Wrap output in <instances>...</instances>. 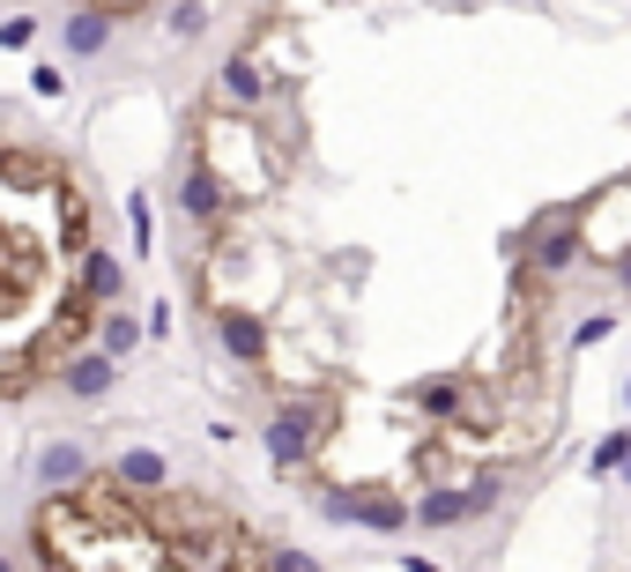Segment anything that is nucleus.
I'll use <instances>...</instances> for the list:
<instances>
[{
  "mask_svg": "<svg viewBox=\"0 0 631 572\" xmlns=\"http://www.w3.org/2000/svg\"><path fill=\"white\" fill-rule=\"evenodd\" d=\"M319 423H327V401H283V409L267 417V453H275V469H297V461L319 447Z\"/></svg>",
  "mask_w": 631,
  "mask_h": 572,
  "instance_id": "nucleus-1",
  "label": "nucleus"
},
{
  "mask_svg": "<svg viewBox=\"0 0 631 572\" xmlns=\"http://www.w3.org/2000/svg\"><path fill=\"white\" fill-rule=\"evenodd\" d=\"M319 505H327V521H357V528H379V535L409 528V505H401V498H342V491H327Z\"/></svg>",
  "mask_w": 631,
  "mask_h": 572,
  "instance_id": "nucleus-2",
  "label": "nucleus"
},
{
  "mask_svg": "<svg viewBox=\"0 0 631 572\" xmlns=\"http://www.w3.org/2000/svg\"><path fill=\"white\" fill-rule=\"evenodd\" d=\"M112 483H120V491H142V498H164L171 491V461L149 453V447H126L120 461H112Z\"/></svg>",
  "mask_w": 631,
  "mask_h": 572,
  "instance_id": "nucleus-3",
  "label": "nucleus"
},
{
  "mask_svg": "<svg viewBox=\"0 0 631 572\" xmlns=\"http://www.w3.org/2000/svg\"><path fill=\"white\" fill-rule=\"evenodd\" d=\"M216 343L238 357V365H261L267 357V327H261V313H238V305H223L216 313Z\"/></svg>",
  "mask_w": 631,
  "mask_h": 572,
  "instance_id": "nucleus-4",
  "label": "nucleus"
},
{
  "mask_svg": "<svg viewBox=\"0 0 631 572\" xmlns=\"http://www.w3.org/2000/svg\"><path fill=\"white\" fill-rule=\"evenodd\" d=\"M112 379H120V357L104 349V357H68V372H60V387H68L74 401H98V395H112Z\"/></svg>",
  "mask_w": 631,
  "mask_h": 572,
  "instance_id": "nucleus-5",
  "label": "nucleus"
},
{
  "mask_svg": "<svg viewBox=\"0 0 631 572\" xmlns=\"http://www.w3.org/2000/svg\"><path fill=\"white\" fill-rule=\"evenodd\" d=\"M179 208H186L194 224H216L223 216V178L208 172V164H194V172L179 178Z\"/></svg>",
  "mask_w": 631,
  "mask_h": 572,
  "instance_id": "nucleus-6",
  "label": "nucleus"
},
{
  "mask_svg": "<svg viewBox=\"0 0 631 572\" xmlns=\"http://www.w3.org/2000/svg\"><path fill=\"white\" fill-rule=\"evenodd\" d=\"M572 261H580V231H572V224H558V231L535 238V268H542V275H564Z\"/></svg>",
  "mask_w": 631,
  "mask_h": 572,
  "instance_id": "nucleus-7",
  "label": "nucleus"
},
{
  "mask_svg": "<svg viewBox=\"0 0 631 572\" xmlns=\"http://www.w3.org/2000/svg\"><path fill=\"white\" fill-rule=\"evenodd\" d=\"M476 513V498L468 491H431V498H416V528H454Z\"/></svg>",
  "mask_w": 631,
  "mask_h": 572,
  "instance_id": "nucleus-8",
  "label": "nucleus"
},
{
  "mask_svg": "<svg viewBox=\"0 0 631 572\" xmlns=\"http://www.w3.org/2000/svg\"><path fill=\"white\" fill-rule=\"evenodd\" d=\"M223 98H231V104H261V98H267V75L245 60V52H231V60H223Z\"/></svg>",
  "mask_w": 631,
  "mask_h": 572,
  "instance_id": "nucleus-9",
  "label": "nucleus"
},
{
  "mask_svg": "<svg viewBox=\"0 0 631 572\" xmlns=\"http://www.w3.org/2000/svg\"><path fill=\"white\" fill-rule=\"evenodd\" d=\"M409 401H416V417H461V387L454 379H424Z\"/></svg>",
  "mask_w": 631,
  "mask_h": 572,
  "instance_id": "nucleus-10",
  "label": "nucleus"
},
{
  "mask_svg": "<svg viewBox=\"0 0 631 572\" xmlns=\"http://www.w3.org/2000/svg\"><path fill=\"white\" fill-rule=\"evenodd\" d=\"M82 268H90V298H98V305L126 290V268L112 261V253H82Z\"/></svg>",
  "mask_w": 631,
  "mask_h": 572,
  "instance_id": "nucleus-11",
  "label": "nucleus"
},
{
  "mask_svg": "<svg viewBox=\"0 0 631 572\" xmlns=\"http://www.w3.org/2000/svg\"><path fill=\"white\" fill-rule=\"evenodd\" d=\"M104 38H112V16H104V8H82L68 23V52H98Z\"/></svg>",
  "mask_w": 631,
  "mask_h": 572,
  "instance_id": "nucleus-12",
  "label": "nucleus"
},
{
  "mask_svg": "<svg viewBox=\"0 0 631 572\" xmlns=\"http://www.w3.org/2000/svg\"><path fill=\"white\" fill-rule=\"evenodd\" d=\"M98 343L112 349V357H126V349L142 343V320H126V313H104V320H98Z\"/></svg>",
  "mask_w": 631,
  "mask_h": 572,
  "instance_id": "nucleus-13",
  "label": "nucleus"
},
{
  "mask_svg": "<svg viewBox=\"0 0 631 572\" xmlns=\"http://www.w3.org/2000/svg\"><path fill=\"white\" fill-rule=\"evenodd\" d=\"M38 476H45L52 491H60V483H82V453H74V447H45V461H38Z\"/></svg>",
  "mask_w": 631,
  "mask_h": 572,
  "instance_id": "nucleus-14",
  "label": "nucleus"
},
{
  "mask_svg": "<svg viewBox=\"0 0 631 572\" xmlns=\"http://www.w3.org/2000/svg\"><path fill=\"white\" fill-rule=\"evenodd\" d=\"M164 30H171V38H179V45H194L201 30H208V8H201V0H179V8H171V16H164Z\"/></svg>",
  "mask_w": 631,
  "mask_h": 572,
  "instance_id": "nucleus-15",
  "label": "nucleus"
},
{
  "mask_svg": "<svg viewBox=\"0 0 631 572\" xmlns=\"http://www.w3.org/2000/svg\"><path fill=\"white\" fill-rule=\"evenodd\" d=\"M624 461H631V431H609L602 447H594V461H587V469L609 476V469H624Z\"/></svg>",
  "mask_w": 631,
  "mask_h": 572,
  "instance_id": "nucleus-16",
  "label": "nucleus"
},
{
  "mask_svg": "<svg viewBox=\"0 0 631 572\" xmlns=\"http://www.w3.org/2000/svg\"><path fill=\"white\" fill-rule=\"evenodd\" d=\"M468 498H476V513H498V505H506V476H498V469H484L476 483H468Z\"/></svg>",
  "mask_w": 631,
  "mask_h": 572,
  "instance_id": "nucleus-17",
  "label": "nucleus"
},
{
  "mask_svg": "<svg viewBox=\"0 0 631 572\" xmlns=\"http://www.w3.org/2000/svg\"><path fill=\"white\" fill-rule=\"evenodd\" d=\"M609 335H617V313H594V320H580V327H572V343H580V349L609 343Z\"/></svg>",
  "mask_w": 631,
  "mask_h": 572,
  "instance_id": "nucleus-18",
  "label": "nucleus"
},
{
  "mask_svg": "<svg viewBox=\"0 0 631 572\" xmlns=\"http://www.w3.org/2000/svg\"><path fill=\"white\" fill-rule=\"evenodd\" d=\"M267 572H319L305 550H267Z\"/></svg>",
  "mask_w": 631,
  "mask_h": 572,
  "instance_id": "nucleus-19",
  "label": "nucleus"
},
{
  "mask_svg": "<svg viewBox=\"0 0 631 572\" xmlns=\"http://www.w3.org/2000/svg\"><path fill=\"white\" fill-rule=\"evenodd\" d=\"M401 565H409V572H438V565H424V558H401Z\"/></svg>",
  "mask_w": 631,
  "mask_h": 572,
  "instance_id": "nucleus-20",
  "label": "nucleus"
},
{
  "mask_svg": "<svg viewBox=\"0 0 631 572\" xmlns=\"http://www.w3.org/2000/svg\"><path fill=\"white\" fill-rule=\"evenodd\" d=\"M104 8H142V0H104Z\"/></svg>",
  "mask_w": 631,
  "mask_h": 572,
  "instance_id": "nucleus-21",
  "label": "nucleus"
},
{
  "mask_svg": "<svg viewBox=\"0 0 631 572\" xmlns=\"http://www.w3.org/2000/svg\"><path fill=\"white\" fill-rule=\"evenodd\" d=\"M624 483H631V461H624Z\"/></svg>",
  "mask_w": 631,
  "mask_h": 572,
  "instance_id": "nucleus-22",
  "label": "nucleus"
},
{
  "mask_svg": "<svg viewBox=\"0 0 631 572\" xmlns=\"http://www.w3.org/2000/svg\"><path fill=\"white\" fill-rule=\"evenodd\" d=\"M624 409H631V387H624Z\"/></svg>",
  "mask_w": 631,
  "mask_h": 572,
  "instance_id": "nucleus-23",
  "label": "nucleus"
}]
</instances>
